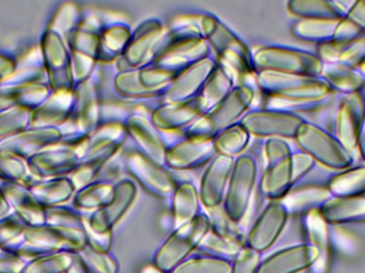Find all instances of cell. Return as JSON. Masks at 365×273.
Here are the masks:
<instances>
[{
	"label": "cell",
	"mask_w": 365,
	"mask_h": 273,
	"mask_svg": "<svg viewBox=\"0 0 365 273\" xmlns=\"http://www.w3.org/2000/svg\"><path fill=\"white\" fill-rule=\"evenodd\" d=\"M214 139L185 136L169 145L166 167L171 171H190L208 165L216 156Z\"/></svg>",
	"instance_id": "obj_11"
},
{
	"label": "cell",
	"mask_w": 365,
	"mask_h": 273,
	"mask_svg": "<svg viewBox=\"0 0 365 273\" xmlns=\"http://www.w3.org/2000/svg\"><path fill=\"white\" fill-rule=\"evenodd\" d=\"M139 273H167L164 270L160 269L155 264H147L141 268Z\"/></svg>",
	"instance_id": "obj_46"
},
{
	"label": "cell",
	"mask_w": 365,
	"mask_h": 273,
	"mask_svg": "<svg viewBox=\"0 0 365 273\" xmlns=\"http://www.w3.org/2000/svg\"><path fill=\"white\" fill-rule=\"evenodd\" d=\"M231 263L214 257L186 259L171 273H231Z\"/></svg>",
	"instance_id": "obj_35"
},
{
	"label": "cell",
	"mask_w": 365,
	"mask_h": 273,
	"mask_svg": "<svg viewBox=\"0 0 365 273\" xmlns=\"http://www.w3.org/2000/svg\"><path fill=\"white\" fill-rule=\"evenodd\" d=\"M115 89L119 96L128 100H150L164 96L162 92L145 89L138 78V70L119 72L115 78Z\"/></svg>",
	"instance_id": "obj_34"
},
{
	"label": "cell",
	"mask_w": 365,
	"mask_h": 273,
	"mask_svg": "<svg viewBox=\"0 0 365 273\" xmlns=\"http://www.w3.org/2000/svg\"><path fill=\"white\" fill-rule=\"evenodd\" d=\"M315 161L309 155L304 153H294L292 156V165H293L294 180L295 182L302 180L314 167Z\"/></svg>",
	"instance_id": "obj_43"
},
{
	"label": "cell",
	"mask_w": 365,
	"mask_h": 273,
	"mask_svg": "<svg viewBox=\"0 0 365 273\" xmlns=\"http://www.w3.org/2000/svg\"><path fill=\"white\" fill-rule=\"evenodd\" d=\"M304 121L302 115L261 108L249 111L240 123L250 136L295 139Z\"/></svg>",
	"instance_id": "obj_7"
},
{
	"label": "cell",
	"mask_w": 365,
	"mask_h": 273,
	"mask_svg": "<svg viewBox=\"0 0 365 273\" xmlns=\"http://www.w3.org/2000/svg\"><path fill=\"white\" fill-rule=\"evenodd\" d=\"M365 119V100L361 92L341 100L336 115V138L349 152L357 148L358 136Z\"/></svg>",
	"instance_id": "obj_15"
},
{
	"label": "cell",
	"mask_w": 365,
	"mask_h": 273,
	"mask_svg": "<svg viewBox=\"0 0 365 273\" xmlns=\"http://www.w3.org/2000/svg\"><path fill=\"white\" fill-rule=\"evenodd\" d=\"M365 62V31L357 38L345 44L339 63L358 68Z\"/></svg>",
	"instance_id": "obj_37"
},
{
	"label": "cell",
	"mask_w": 365,
	"mask_h": 273,
	"mask_svg": "<svg viewBox=\"0 0 365 273\" xmlns=\"http://www.w3.org/2000/svg\"><path fill=\"white\" fill-rule=\"evenodd\" d=\"M344 46L345 44L331 40L329 42L319 44L317 46L315 55L317 56V58L321 60L323 64L339 63Z\"/></svg>",
	"instance_id": "obj_41"
},
{
	"label": "cell",
	"mask_w": 365,
	"mask_h": 273,
	"mask_svg": "<svg viewBox=\"0 0 365 273\" xmlns=\"http://www.w3.org/2000/svg\"><path fill=\"white\" fill-rule=\"evenodd\" d=\"M132 32L130 28L124 23H113L105 26L101 36L98 61L113 62L121 59L130 44Z\"/></svg>",
	"instance_id": "obj_27"
},
{
	"label": "cell",
	"mask_w": 365,
	"mask_h": 273,
	"mask_svg": "<svg viewBox=\"0 0 365 273\" xmlns=\"http://www.w3.org/2000/svg\"><path fill=\"white\" fill-rule=\"evenodd\" d=\"M289 212L281 201H270L251 227L246 246L257 253L268 250L287 225Z\"/></svg>",
	"instance_id": "obj_14"
},
{
	"label": "cell",
	"mask_w": 365,
	"mask_h": 273,
	"mask_svg": "<svg viewBox=\"0 0 365 273\" xmlns=\"http://www.w3.org/2000/svg\"><path fill=\"white\" fill-rule=\"evenodd\" d=\"M357 148L359 150L360 155L365 160V119L360 128L359 136H358Z\"/></svg>",
	"instance_id": "obj_45"
},
{
	"label": "cell",
	"mask_w": 365,
	"mask_h": 273,
	"mask_svg": "<svg viewBox=\"0 0 365 273\" xmlns=\"http://www.w3.org/2000/svg\"><path fill=\"white\" fill-rule=\"evenodd\" d=\"M128 137L134 142L137 152L160 167H166L167 143L164 133L158 130L150 117L143 113H133L124 120Z\"/></svg>",
	"instance_id": "obj_10"
},
{
	"label": "cell",
	"mask_w": 365,
	"mask_h": 273,
	"mask_svg": "<svg viewBox=\"0 0 365 273\" xmlns=\"http://www.w3.org/2000/svg\"><path fill=\"white\" fill-rule=\"evenodd\" d=\"M331 197L327 187L310 185L292 188L280 201L289 215L307 214L323 207Z\"/></svg>",
	"instance_id": "obj_23"
},
{
	"label": "cell",
	"mask_w": 365,
	"mask_h": 273,
	"mask_svg": "<svg viewBox=\"0 0 365 273\" xmlns=\"http://www.w3.org/2000/svg\"><path fill=\"white\" fill-rule=\"evenodd\" d=\"M321 78L326 81L332 92L345 96L361 92L365 86L364 76L358 68L342 63L324 64Z\"/></svg>",
	"instance_id": "obj_24"
},
{
	"label": "cell",
	"mask_w": 365,
	"mask_h": 273,
	"mask_svg": "<svg viewBox=\"0 0 365 273\" xmlns=\"http://www.w3.org/2000/svg\"><path fill=\"white\" fill-rule=\"evenodd\" d=\"M125 168L133 180L152 197L160 200L173 197L177 182L170 170L156 165L139 152L128 155Z\"/></svg>",
	"instance_id": "obj_9"
},
{
	"label": "cell",
	"mask_w": 365,
	"mask_h": 273,
	"mask_svg": "<svg viewBox=\"0 0 365 273\" xmlns=\"http://www.w3.org/2000/svg\"><path fill=\"white\" fill-rule=\"evenodd\" d=\"M86 237H87L88 246L98 252L108 253L113 244V232L107 233H96L87 222L83 223Z\"/></svg>",
	"instance_id": "obj_40"
},
{
	"label": "cell",
	"mask_w": 365,
	"mask_h": 273,
	"mask_svg": "<svg viewBox=\"0 0 365 273\" xmlns=\"http://www.w3.org/2000/svg\"><path fill=\"white\" fill-rule=\"evenodd\" d=\"M217 66L214 56L191 64L178 75L162 98V104H180L197 98Z\"/></svg>",
	"instance_id": "obj_12"
},
{
	"label": "cell",
	"mask_w": 365,
	"mask_h": 273,
	"mask_svg": "<svg viewBox=\"0 0 365 273\" xmlns=\"http://www.w3.org/2000/svg\"><path fill=\"white\" fill-rule=\"evenodd\" d=\"M255 83L264 96L285 101L323 100L334 93L324 79L296 75L255 73Z\"/></svg>",
	"instance_id": "obj_3"
},
{
	"label": "cell",
	"mask_w": 365,
	"mask_h": 273,
	"mask_svg": "<svg viewBox=\"0 0 365 273\" xmlns=\"http://www.w3.org/2000/svg\"><path fill=\"white\" fill-rule=\"evenodd\" d=\"M345 17L362 31H365V0L354 2L353 6L347 10Z\"/></svg>",
	"instance_id": "obj_44"
},
{
	"label": "cell",
	"mask_w": 365,
	"mask_h": 273,
	"mask_svg": "<svg viewBox=\"0 0 365 273\" xmlns=\"http://www.w3.org/2000/svg\"><path fill=\"white\" fill-rule=\"evenodd\" d=\"M338 23L326 19H298L292 26V34L300 41L323 44L334 38Z\"/></svg>",
	"instance_id": "obj_31"
},
{
	"label": "cell",
	"mask_w": 365,
	"mask_h": 273,
	"mask_svg": "<svg viewBox=\"0 0 365 273\" xmlns=\"http://www.w3.org/2000/svg\"><path fill=\"white\" fill-rule=\"evenodd\" d=\"M202 34L210 44L212 51L221 55L227 51H236L247 57H252V51L236 36L225 23L214 15H204L200 19Z\"/></svg>",
	"instance_id": "obj_19"
},
{
	"label": "cell",
	"mask_w": 365,
	"mask_h": 273,
	"mask_svg": "<svg viewBox=\"0 0 365 273\" xmlns=\"http://www.w3.org/2000/svg\"><path fill=\"white\" fill-rule=\"evenodd\" d=\"M165 32L166 30L160 19H150L141 23L132 32L125 53L118 60L119 72L138 70L150 63Z\"/></svg>",
	"instance_id": "obj_8"
},
{
	"label": "cell",
	"mask_w": 365,
	"mask_h": 273,
	"mask_svg": "<svg viewBox=\"0 0 365 273\" xmlns=\"http://www.w3.org/2000/svg\"><path fill=\"white\" fill-rule=\"evenodd\" d=\"M205 113L199 96L180 104H160L151 115L152 123L163 133L186 130Z\"/></svg>",
	"instance_id": "obj_17"
},
{
	"label": "cell",
	"mask_w": 365,
	"mask_h": 273,
	"mask_svg": "<svg viewBox=\"0 0 365 273\" xmlns=\"http://www.w3.org/2000/svg\"><path fill=\"white\" fill-rule=\"evenodd\" d=\"M294 154L291 145L280 138H272L267 139L265 143V156L267 165L278 163L289 158Z\"/></svg>",
	"instance_id": "obj_38"
},
{
	"label": "cell",
	"mask_w": 365,
	"mask_h": 273,
	"mask_svg": "<svg viewBox=\"0 0 365 273\" xmlns=\"http://www.w3.org/2000/svg\"><path fill=\"white\" fill-rule=\"evenodd\" d=\"M257 173V161L252 155L242 154L234 159L222 208L236 225L244 220L250 208Z\"/></svg>",
	"instance_id": "obj_4"
},
{
	"label": "cell",
	"mask_w": 365,
	"mask_h": 273,
	"mask_svg": "<svg viewBox=\"0 0 365 273\" xmlns=\"http://www.w3.org/2000/svg\"><path fill=\"white\" fill-rule=\"evenodd\" d=\"M362 32L364 31H362L355 24L351 23L346 17H344V19L339 21L332 41L342 43V44H347V43L351 42V41L357 38Z\"/></svg>",
	"instance_id": "obj_42"
},
{
	"label": "cell",
	"mask_w": 365,
	"mask_h": 273,
	"mask_svg": "<svg viewBox=\"0 0 365 273\" xmlns=\"http://www.w3.org/2000/svg\"><path fill=\"white\" fill-rule=\"evenodd\" d=\"M246 247L244 239L220 235L210 229L197 250L204 257L230 262L234 261Z\"/></svg>",
	"instance_id": "obj_29"
},
{
	"label": "cell",
	"mask_w": 365,
	"mask_h": 273,
	"mask_svg": "<svg viewBox=\"0 0 365 273\" xmlns=\"http://www.w3.org/2000/svg\"><path fill=\"white\" fill-rule=\"evenodd\" d=\"M358 70H359V72L361 73L362 75H364L365 78V62L361 64V66L358 68Z\"/></svg>",
	"instance_id": "obj_48"
},
{
	"label": "cell",
	"mask_w": 365,
	"mask_h": 273,
	"mask_svg": "<svg viewBox=\"0 0 365 273\" xmlns=\"http://www.w3.org/2000/svg\"><path fill=\"white\" fill-rule=\"evenodd\" d=\"M255 73L272 72L278 74L321 78L324 64L315 53L287 46H262L252 51Z\"/></svg>",
	"instance_id": "obj_2"
},
{
	"label": "cell",
	"mask_w": 365,
	"mask_h": 273,
	"mask_svg": "<svg viewBox=\"0 0 365 273\" xmlns=\"http://www.w3.org/2000/svg\"><path fill=\"white\" fill-rule=\"evenodd\" d=\"M113 180H100L81 189L76 199V205L83 210H100L106 205L115 192Z\"/></svg>",
	"instance_id": "obj_33"
},
{
	"label": "cell",
	"mask_w": 365,
	"mask_h": 273,
	"mask_svg": "<svg viewBox=\"0 0 365 273\" xmlns=\"http://www.w3.org/2000/svg\"><path fill=\"white\" fill-rule=\"evenodd\" d=\"M170 200V227L173 231L200 216L199 190L191 180L178 182Z\"/></svg>",
	"instance_id": "obj_20"
},
{
	"label": "cell",
	"mask_w": 365,
	"mask_h": 273,
	"mask_svg": "<svg viewBox=\"0 0 365 273\" xmlns=\"http://www.w3.org/2000/svg\"><path fill=\"white\" fill-rule=\"evenodd\" d=\"M72 273H89V272H88V268L86 267V266L83 265V263H81V262H78V263H76V265L74 266V268H73Z\"/></svg>",
	"instance_id": "obj_47"
},
{
	"label": "cell",
	"mask_w": 365,
	"mask_h": 273,
	"mask_svg": "<svg viewBox=\"0 0 365 273\" xmlns=\"http://www.w3.org/2000/svg\"><path fill=\"white\" fill-rule=\"evenodd\" d=\"M102 118V101L100 88L94 81H88L81 85L78 96L77 124L83 137H89L100 128Z\"/></svg>",
	"instance_id": "obj_22"
},
{
	"label": "cell",
	"mask_w": 365,
	"mask_h": 273,
	"mask_svg": "<svg viewBox=\"0 0 365 273\" xmlns=\"http://www.w3.org/2000/svg\"><path fill=\"white\" fill-rule=\"evenodd\" d=\"M361 93H362V96H364V100H365V86H364V89H362Z\"/></svg>",
	"instance_id": "obj_49"
},
{
	"label": "cell",
	"mask_w": 365,
	"mask_h": 273,
	"mask_svg": "<svg viewBox=\"0 0 365 273\" xmlns=\"http://www.w3.org/2000/svg\"><path fill=\"white\" fill-rule=\"evenodd\" d=\"M235 86L233 77L217 61L216 68L208 77L199 96L205 113L220 104Z\"/></svg>",
	"instance_id": "obj_28"
},
{
	"label": "cell",
	"mask_w": 365,
	"mask_h": 273,
	"mask_svg": "<svg viewBox=\"0 0 365 273\" xmlns=\"http://www.w3.org/2000/svg\"><path fill=\"white\" fill-rule=\"evenodd\" d=\"M83 263L93 273H118L119 266L108 253L98 252L89 246L83 249Z\"/></svg>",
	"instance_id": "obj_36"
},
{
	"label": "cell",
	"mask_w": 365,
	"mask_h": 273,
	"mask_svg": "<svg viewBox=\"0 0 365 273\" xmlns=\"http://www.w3.org/2000/svg\"><path fill=\"white\" fill-rule=\"evenodd\" d=\"M261 91L253 83H244L234 87L229 96L212 110L204 113L192 125L184 130L191 138L214 139L219 133L240 123L246 113L252 110Z\"/></svg>",
	"instance_id": "obj_1"
},
{
	"label": "cell",
	"mask_w": 365,
	"mask_h": 273,
	"mask_svg": "<svg viewBox=\"0 0 365 273\" xmlns=\"http://www.w3.org/2000/svg\"><path fill=\"white\" fill-rule=\"evenodd\" d=\"M319 257V250L311 244L291 247L266 259L257 273H298L315 264Z\"/></svg>",
	"instance_id": "obj_18"
},
{
	"label": "cell",
	"mask_w": 365,
	"mask_h": 273,
	"mask_svg": "<svg viewBox=\"0 0 365 273\" xmlns=\"http://www.w3.org/2000/svg\"><path fill=\"white\" fill-rule=\"evenodd\" d=\"M295 140L302 153L330 169H349L353 163L351 152L336 136L307 120L298 130Z\"/></svg>",
	"instance_id": "obj_5"
},
{
	"label": "cell",
	"mask_w": 365,
	"mask_h": 273,
	"mask_svg": "<svg viewBox=\"0 0 365 273\" xmlns=\"http://www.w3.org/2000/svg\"><path fill=\"white\" fill-rule=\"evenodd\" d=\"M259 264V253L246 247L234 259L231 273H257Z\"/></svg>",
	"instance_id": "obj_39"
},
{
	"label": "cell",
	"mask_w": 365,
	"mask_h": 273,
	"mask_svg": "<svg viewBox=\"0 0 365 273\" xmlns=\"http://www.w3.org/2000/svg\"><path fill=\"white\" fill-rule=\"evenodd\" d=\"M292 156L284 160L267 165L262 176L259 191L269 201H280L295 186Z\"/></svg>",
	"instance_id": "obj_21"
},
{
	"label": "cell",
	"mask_w": 365,
	"mask_h": 273,
	"mask_svg": "<svg viewBox=\"0 0 365 273\" xmlns=\"http://www.w3.org/2000/svg\"><path fill=\"white\" fill-rule=\"evenodd\" d=\"M137 195V186L130 178L115 182L110 201L96 210L87 225L96 233L113 232V227L132 207Z\"/></svg>",
	"instance_id": "obj_13"
},
{
	"label": "cell",
	"mask_w": 365,
	"mask_h": 273,
	"mask_svg": "<svg viewBox=\"0 0 365 273\" xmlns=\"http://www.w3.org/2000/svg\"><path fill=\"white\" fill-rule=\"evenodd\" d=\"M210 229L207 215L200 214L195 220L173 232L156 253L154 264L165 272H173L192 251L197 250Z\"/></svg>",
	"instance_id": "obj_6"
},
{
	"label": "cell",
	"mask_w": 365,
	"mask_h": 273,
	"mask_svg": "<svg viewBox=\"0 0 365 273\" xmlns=\"http://www.w3.org/2000/svg\"><path fill=\"white\" fill-rule=\"evenodd\" d=\"M287 10L299 19L326 21H340L347 13L340 2L326 0H292L287 2Z\"/></svg>",
	"instance_id": "obj_25"
},
{
	"label": "cell",
	"mask_w": 365,
	"mask_h": 273,
	"mask_svg": "<svg viewBox=\"0 0 365 273\" xmlns=\"http://www.w3.org/2000/svg\"><path fill=\"white\" fill-rule=\"evenodd\" d=\"M328 190L334 197H361L365 195V165L349 168L330 178Z\"/></svg>",
	"instance_id": "obj_30"
},
{
	"label": "cell",
	"mask_w": 365,
	"mask_h": 273,
	"mask_svg": "<svg viewBox=\"0 0 365 273\" xmlns=\"http://www.w3.org/2000/svg\"><path fill=\"white\" fill-rule=\"evenodd\" d=\"M322 215L327 222L349 223L365 220V195L331 197L323 207Z\"/></svg>",
	"instance_id": "obj_26"
},
{
	"label": "cell",
	"mask_w": 365,
	"mask_h": 273,
	"mask_svg": "<svg viewBox=\"0 0 365 273\" xmlns=\"http://www.w3.org/2000/svg\"><path fill=\"white\" fill-rule=\"evenodd\" d=\"M250 134L237 123L214 138V148L217 155L235 159L240 156L248 146Z\"/></svg>",
	"instance_id": "obj_32"
},
{
	"label": "cell",
	"mask_w": 365,
	"mask_h": 273,
	"mask_svg": "<svg viewBox=\"0 0 365 273\" xmlns=\"http://www.w3.org/2000/svg\"><path fill=\"white\" fill-rule=\"evenodd\" d=\"M233 165V158L220 155L208 163L199 189L200 201L207 210L222 205Z\"/></svg>",
	"instance_id": "obj_16"
}]
</instances>
